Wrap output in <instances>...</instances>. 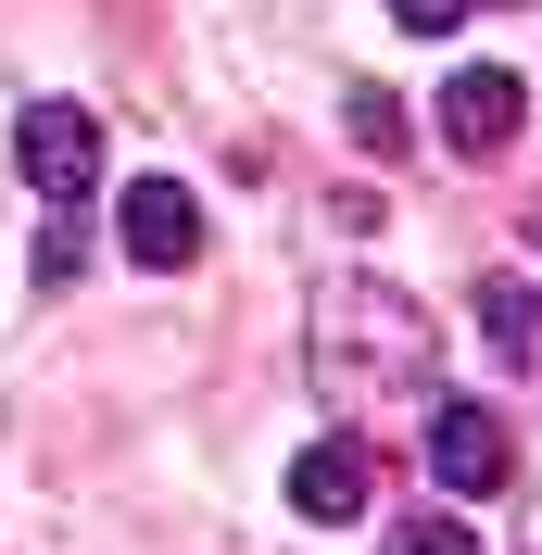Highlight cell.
I'll list each match as a JSON object with an SVG mask.
<instances>
[{"label":"cell","instance_id":"cell-1","mask_svg":"<svg viewBox=\"0 0 542 555\" xmlns=\"http://www.w3.org/2000/svg\"><path fill=\"white\" fill-rule=\"evenodd\" d=\"M315 391H340V404H429L441 391V328L416 291H391V278H328L315 291Z\"/></svg>","mask_w":542,"mask_h":555},{"label":"cell","instance_id":"cell-2","mask_svg":"<svg viewBox=\"0 0 542 555\" xmlns=\"http://www.w3.org/2000/svg\"><path fill=\"white\" fill-rule=\"evenodd\" d=\"M13 165H26V190H51V215H76L89 190H102V127H89L76 102H26Z\"/></svg>","mask_w":542,"mask_h":555},{"label":"cell","instance_id":"cell-3","mask_svg":"<svg viewBox=\"0 0 542 555\" xmlns=\"http://www.w3.org/2000/svg\"><path fill=\"white\" fill-rule=\"evenodd\" d=\"M429 480L441 492H505V416L467 404V391H441L429 404Z\"/></svg>","mask_w":542,"mask_h":555},{"label":"cell","instance_id":"cell-4","mask_svg":"<svg viewBox=\"0 0 542 555\" xmlns=\"http://www.w3.org/2000/svg\"><path fill=\"white\" fill-rule=\"evenodd\" d=\"M517 114H530V76L517 64H454V89H441V139L454 152H505Z\"/></svg>","mask_w":542,"mask_h":555},{"label":"cell","instance_id":"cell-5","mask_svg":"<svg viewBox=\"0 0 542 555\" xmlns=\"http://www.w3.org/2000/svg\"><path fill=\"white\" fill-rule=\"evenodd\" d=\"M114 228H127V266H152V278H177L190 253H203V203H190L177 177H139Z\"/></svg>","mask_w":542,"mask_h":555},{"label":"cell","instance_id":"cell-6","mask_svg":"<svg viewBox=\"0 0 542 555\" xmlns=\"http://www.w3.org/2000/svg\"><path fill=\"white\" fill-rule=\"evenodd\" d=\"M366 492H378V454L353 442V429H340V442H315L304 467H291V505H304V518H328V530L366 518Z\"/></svg>","mask_w":542,"mask_h":555},{"label":"cell","instance_id":"cell-7","mask_svg":"<svg viewBox=\"0 0 542 555\" xmlns=\"http://www.w3.org/2000/svg\"><path fill=\"white\" fill-rule=\"evenodd\" d=\"M479 328H492L505 366H530V379H542V291H530V278H479Z\"/></svg>","mask_w":542,"mask_h":555},{"label":"cell","instance_id":"cell-8","mask_svg":"<svg viewBox=\"0 0 542 555\" xmlns=\"http://www.w3.org/2000/svg\"><path fill=\"white\" fill-rule=\"evenodd\" d=\"M391 555H479V530H467V518H404Z\"/></svg>","mask_w":542,"mask_h":555},{"label":"cell","instance_id":"cell-9","mask_svg":"<svg viewBox=\"0 0 542 555\" xmlns=\"http://www.w3.org/2000/svg\"><path fill=\"white\" fill-rule=\"evenodd\" d=\"M76 266H89V215H51V241H38V278H51V291H64Z\"/></svg>","mask_w":542,"mask_h":555},{"label":"cell","instance_id":"cell-10","mask_svg":"<svg viewBox=\"0 0 542 555\" xmlns=\"http://www.w3.org/2000/svg\"><path fill=\"white\" fill-rule=\"evenodd\" d=\"M353 139H366V152H404V102H391V89H353Z\"/></svg>","mask_w":542,"mask_h":555},{"label":"cell","instance_id":"cell-11","mask_svg":"<svg viewBox=\"0 0 542 555\" xmlns=\"http://www.w3.org/2000/svg\"><path fill=\"white\" fill-rule=\"evenodd\" d=\"M391 13H404L416 38H454V26H467V0H391Z\"/></svg>","mask_w":542,"mask_h":555}]
</instances>
